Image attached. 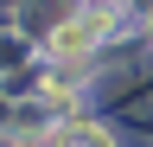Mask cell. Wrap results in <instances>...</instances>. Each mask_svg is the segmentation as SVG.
I'll return each mask as SVG.
<instances>
[{
	"label": "cell",
	"mask_w": 153,
	"mask_h": 147,
	"mask_svg": "<svg viewBox=\"0 0 153 147\" xmlns=\"http://www.w3.org/2000/svg\"><path fill=\"white\" fill-rule=\"evenodd\" d=\"M96 39H102V19L96 13H76V19H64L51 32V51L57 58H83V51H96Z\"/></svg>",
	"instance_id": "cell-1"
},
{
	"label": "cell",
	"mask_w": 153,
	"mask_h": 147,
	"mask_svg": "<svg viewBox=\"0 0 153 147\" xmlns=\"http://www.w3.org/2000/svg\"><path fill=\"white\" fill-rule=\"evenodd\" d=\"M57 147H115V134H108V128H64Z\"/></svg>",
	"instance_id": "cell-2"
}]
</instances>
